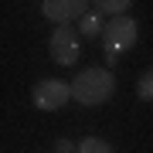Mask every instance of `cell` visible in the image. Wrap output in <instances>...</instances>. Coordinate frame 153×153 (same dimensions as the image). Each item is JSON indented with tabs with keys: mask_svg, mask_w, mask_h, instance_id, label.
<instances>
[{
	"mask_svg": "<svg viewBox=\"0 0 153 153\" xmlns=\"http://www.w3.org/2000/svg\"><path fill=\"white\" fill-rule=\"evenodd\" d=\"M71 99H75L78 105H102V102H109L112 99V92H116V75L109 68H99V65H92V68H82L75 78H71Z\"/></svg>",
	"mask_w": 153,
	"mask_h": 153,
	"instance_id": "1",
	"label": "cell"
},
{
	"mask_svg": "<svg viewBox=\"0 0 153 153\" xmlns=\"http://www.w3.org/2000/svg\"><path fill=\"white\" fill-rule=\"evenodd\" d=\"M102 48H105V61L109 65H119V55L123 51H129L133 44L140 41V24L133 21L129 14L126 17H112V21H105V31H102Z\"/></svg>",
	"mask_w": 153,
	"mask_h": 153,
	"instance_id": "2",
	"label": "cell"
},
{
	"mask_svg": "<svg viewBox=\"0 0 153 153\" xmlns=\"http://www.w3.org/2000/svg\"><path fill=\"white\" fill-rule=\"evenodd\" d=\"M68 99H71V85L61 82V78H44V82H38L31 88V102H34V109H41V112L61 109Z\"/></svg>",
	"mask_w": 153,
	"mask_h": 153,
	"instance_id": "3",
	"label": "cell"
},
{
	"mask_svg": "<svg viewBox=\"0 0 153 153\" xmlns=\"http://www.w3.org/2000/svg\"><path fill=\"white\" fill-rule=\"evenodd\" d=\"M48 51L58 65H75L78 55H82V44H78V34L71 31V24H61V27L51 31L48 38Z\"/></svg>",
	"mask_w": 153,
	"mask_h": 153,
	"instance_id": "4",
	"label": "cell"
},
{
	"mask_svg": "<svg viewBox=\"0 0 153 153\" xmlns=\"http://www.w3.org/2000/svg\"><path fill=\"white\" fill-rule=\"evenodd\" d=\"M88 7H92V4H85V0H44V4H41V14L61 27V24L82 21V17L88 14Z\"/></svg>",
	"mask_w": 153,
	"mask_h": 153,
	"instance_id": "5",
	"label": "cell"
},
{
	"mask_svg": "<svg viewBox=\"0 0 153 153\" xmlns=\"http://www.w3.org/2000/svg\"><path fill=\"white\" fill-rule=\"evenodd\" d=\"M102 31H105V21H102V14H99V10H88L82 21H78V34H82V38L99 41V38H102Z\"/></svg>",
	"mask_w": 153,
	"mask_h": 153,
	"instance_id": "6",
	"label": "cell"
},
{
	"mask_svg": "<svg viewBox=\"0 0 153 153\" xmlns=\"http://www.w3.org/2000/svg\"><path fill=\"white\" fill-rule=\"evenodd\" d=\"M99 14H109V21H112V17H126V14H129V0H99Z\"/></svg>",
	"mask_w": 153,
	"mask_h": 153,
	"instance_id": "7",
	"label": "cell"
},
{
	"mask_svg": "<svg viewBox=\"0 0 153 153\" xmlns=\"http://www.w3.org/2000/svg\"><path fill=\"white\" fill-rule=\"evenodd\" d=\"M136 95L143 99V102H153V68H146L136 78Z\"/></svg>",
	"mask_w": 153,
	"mask_h": 153,
	"instance_id": "8",
	"label": "cell"
},
{
	"mask_svg": "<svg viewBox=\"0 0 153 153\" xmlns=\"http://www.w3.org/2000/svg\"><path fill=\"white\" fill-rule=\"evenodd\" d=\"M78 153H116L105 140H99V136H85L82 143H78Z\"/></svg>",
	"mask_w": 153,
	"mask_h": 153,
	"instance_id": "9",
	"label": "cell"
},
{
	"mask_svg": "<svg viewBox=\"0 0 153 153\" xmlns=\"http://www.w3.org/2000/svg\"><path fill=\"white\" fill-rule=\"evenodd\" d=\"M55 153H78V146H75L71 140H58V143H55Z\"/></svg>",
	"mask_w": 153,
	"mask_h": 153,
	"instance_id": "10",
	"label": "cell"
}]
</instances>
